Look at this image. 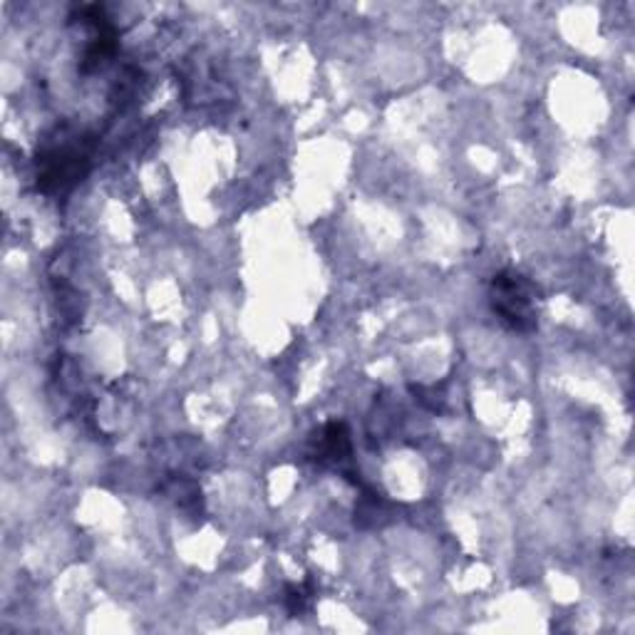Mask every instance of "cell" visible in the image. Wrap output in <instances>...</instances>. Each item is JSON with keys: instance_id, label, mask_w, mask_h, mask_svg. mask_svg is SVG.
<instances>
[{"instance_id": "cell-1", "label": "cell", "mask_w": 635, "mask_h": 635, "mask_svg": "<svg viewBox=\"0 0 635 635\" xmlns=\"http://www.w3.org/2000/svg\"><path fill=\"white\" fill-rule=\"evenodd\" d=\"M489 303L494 316L514 333H534L539 328L541 291L529 276L504 268L489 285Z\"/></svg>"}, {"instance_id": "cell-2", "label": "cell", "mask_w": 635, "mask_h": 635, "mask_svg": "<svg viewBox=\"0 0 635 635\" xmlns=\"http://www.w3.org/2000/svg\"><path fill=\"white\" fill-rule=\"evenodd\" d=\"M87 155L80 147H52L38 157V186L45 194L68 192L87 172Z\"/></svg>"}, {"instance_id": "cell-3", "label": "cell", "mask_w": 635, "mask_h": 635, "mask_svg": "<svg viewBox=\"0 0 635 635\" xmlns=\"http://www.w3.org/2000/svg\"><path fill=\"white\" fill-rule=\"evenodd\" d=\"M353 444L345 423H328L310 437V457L330 467H343L351 460Z\"/></svg>"}, {"instance_id": "cell-4", "label": "cell", "mask_w": 635, "mask_h": 635, "mask_svg": "<svg viewBox=\"0 0 635 635\" xmlns=\"http://www.w3.org/2000/svg\"><path fill=\"white\" fill-rule=\"evenodd\" d=\"M172 497H174V502L179 504V509H184V512H192V514H199L202 491H199V487L194 485V481L184 479V477L174 479Z\"/></svg>"}, {"instance_id": "cell-5", "label": "cell", "mask_w": 635, "mask_h": 635, "mask_svg": "<svg viewBox=\"0 0 635 635\" xmlns=\"http://www.w3.org/2000/svg\"><path fill=\"white\" fill-rule=\"evenodd\" d=\"M310 598H313V584L310 581H306V584H293V586H285V596H283V601H285V608H289V613L291 615H298L306 611V608L310 606Z\"/></svg>"}]
</instances>
